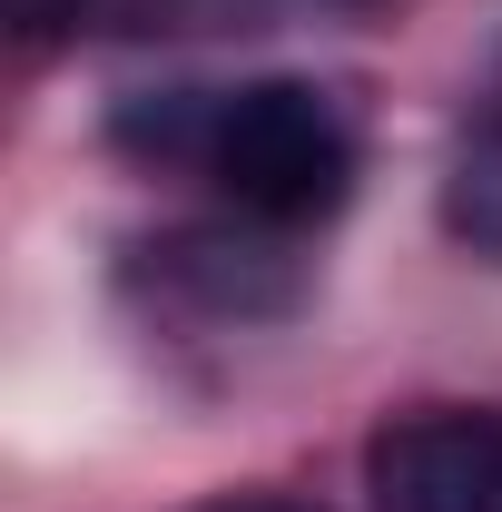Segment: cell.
Here are the masks:
<instances>
[{
    "instance_id": "obj_1",
    "label": "cell",
    "mask_w": 502,
    "mask_h": 512,
    "mask_svg": "<svg viewBox=\"0 0 502 512\" xmlns=\"http://www.w3.org/2000/svg\"><path fill=\"white\" fill-rule=\"evenodd\" d=\"M119 158L148 168H197L256 227H325L355 178H365V138L355 109L315 79H237V89H148L119 99L109 119Z\"/></svg>"
},
{
    "instance_id": "obj_2",
    "label": "cell",
    "mask_w": 502,
    "mask_h": 512,
    "mask_svg": "<svg viewBox=\"0 0 502 512\" xmlns=\"http://www.w3.org/2000/svg\"><path fill=\"white\" fill-rule=\"evenodd\" d=\"M375 512H502V414L483 404H414L365 434Z\"/></svg>"
},
{
    "instance_id": "obj_3",
    "label": "cell",
    "mask_w": 502,
    "mask_h": 512,
    "mask_svg": "<svg viewBox=\"0 0 502 512\" xmlns=\"http://www.w3.org/2000/svg\"><path fill=\"white\" fill-rule=\"evenodd\" d=\"M148 276L158 286H178L188 306L207 316H296V296H306V256L286 247V227H256V217H227V227H168V237H148Z\"/></svg>"
},
{
    "instance_id": "obj_4",
    "label": "cell",
    "mask_w": 502,
    "mask_h": 512,
    "mask_svg": "<svg viewBox=\"0 0 502 512\" xmlns=\"http://www.w3.org/2000/svg\"><path fill=\"white\" fill-rule=\"evenodd\" d=\"M443 237L483 266H502V109L473 119L443 158Z\"/></svg>"
},
{
    "instance_id": "obj_5",
    "label": "cell",
    "mask_w": 502,
    "mask_h": 512,
    "mask_svg": "<svg viewBox=\"0 0 502 512\" xmlns=\"http://www.w3.org/2000/svg\"><path fill=\"white\" fill-rule=\"evenodd\" d=\"M10 20L30 50H60V40H99V30H148L158 0H10Z\"/></svg>"
},
{
    "instance_id": "obj_6",
    "label": "cell",
    "mask_w": 502,
    "mask_h": 512,
    "mask_svg": "<svg viewBox=\"0 0 502 512\" xmlns=\"http://www.w3.org/2000/svg\"><path fill=\"white\" fill-rule=\"evenodd\" d=\"M188 512H325V503H306V493H207Z\"/></svg>"
}]
</instances>
